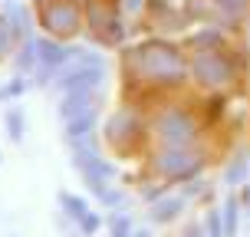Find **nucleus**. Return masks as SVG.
<instances>
[{
	"mask_svg": "<svg viewBox=\"0 0 250 237\" xmlns=\"http://www.w3.org/2000/svg\"><path fill=\"white\" fill-rule=\"evenodd\" d=\"M135 69L151 83H168V86H178L185 83V63L178 56L175 46L168 43H145L135 50Z\"/></svg>",
	"mask_w": 250,
	"mask_h": 237,
	"instance_id": "nucleus-1",
	"label": "nucleus"
},
{
	"mask_svg": "<svg viewBox=\"0 0 250 237\" xmlns=\"http://www.w3.org/2000/svg\"><path fill=\"white\" fill-rule=\"evenodd\" d=\"M158 138L168 149H185L198 138V125L191 122L185 112H168L158 119Z\"/></svg>",
	"mask_w": 250,
	"mask_h": 237,
	"instance_id": "nucleus-2",
	"label": "nucleus"
},
{
	"mask_svg": "<svg viewBox=\"0 0 250 237\" xmlns=\"http://www.w3.org/2000/svg\"><path fill=\"white\" fill-rule=\"evenodd\" d=\"M40 20H43V26L50 30L53 37H73L76 30H79V10H76V3H69V0L46 3L43 13H40Z\"/></svg>",
	"mask_w": 250,
	"mask_h": 237,
	"instance_id": "nucleus-3",
	"label": "nucleus"
},
{
	"mask_svg": "<svg viewBox=\"0 0 250 237\" xmlns=\"http://www.w3.org/2000/svg\"><path fill=\"white\" fill-rule=\"evenodd\" d=\"M194 76H198L201 83H208V86H221V83H227V79L234 76V66H230V60L221 56V53H198Z\"/></svg>",
	"mask_w": 250,
	"mask_h": 237,
	"instance_id": "nucleus-4",
	"label": "nucleus"
},
{
	"mask_svg": "<svg viewBox=\"0 0 250 237\" xmlns=\"http://www.w3.org/2000/svg\"><path fill=\"white\" fill-rule=\"evenodd\" d=\"M155 168L168 178H188L201 168V158L191 155V151H185V149H168L155 158Z\"/></svg>",
	"mask_w": 250,
	"mask_h": 237,
	"instance_id": "nucleus-5",
	"label": "nucleus"
},
{
	"mask_svg": "<svg viewBox=\"0 0 250 237\" xmlns=\"http://www.w3.org/2000/svg\"><path fill=\"white\" fill-rule=\"evenodd\" d=\"M105 76V66H92V63H76V69L60 79V89L62 92H92V89L102 83Z\"/></svg>",
	"mask_w": 250,
	"mask_h": 237,
	"instance_id": "nucleus-6",
	"label": "nucleus"
},
{
	"mask_svg": "<svg viewBox=\"0 0 250 237\" xmlns=\"http://www.w3.org/2000/svg\"><path fill=\"white\" fill-rule=\"evenodd\" d=\"M37 60L50 73V69H60L62 63L69 60V50L62 43H56V40H37Z\"/></svg>",
	"mask_w": 250,
	"mask_h": 237,
	"instance_id": "nucleus-7",
	"label": "nucleus"
},
{
	"mask_svg": "<svg viewBox=\"0 0 250 237\" xmlns=\"http://www.w3.org/2000/svg\"><path fill=\"white\" fill-rule=\"evenodd\" d=\"M92 109V96L89 92H66V99L60 106V115L62 119H73V115H83Z\"/></svg>",
	"mask_w": 250,
	"mask_h": 237,
	"instance_id": "nucleus-8",
	"label": "nucleus"
},
{
	"mask_svg": "<svg viewBox=\"0 0 250 237\" xmlns=\"http://www.w3.org/2000/svg\"><path fill=\"white\" fill-rule=\"evenodd\" d=\"M92 125H96V112L89 109L83 115H73V119H66V138L69 142H79V138H86L92 132Z\"/></svg>",
	"mask_w": 250,
	"mask_h": 237,
	"instance_id": "nucleus-9",
	"label": "nucleus"
},
{
	"mask_svg": "<svg viewBox=\"0 0 250 237\" xmlns=\"http://www.w3.org/2000/svg\"><path fill=\"white\" fill-rule=\"evenodd\" d=\"M181 208H185V201H181V198H165V201H158V204L151 208V221L168 224V221H175L178 214H181Z\"/></svg>",
	"mask_w": 250,
	"mask_h": 237,
	"instance_id": "nucleus-10",
	"label": "nucleus"
},
{
	"mask_svg": "<svg viewBox=\"0 0 250 237\" xmlns=\"http://www.w3.org/2000/svg\"><path fill=\"white\" fill-rule=\"evenodd\" d=\"M240 201L237 198H227L224 204V237H234L237 234V221H240Z\"/></svg>",
	"mask_w": 250,
	"mask_h": 237,
	"instance_id": "nucleus-11",
	"label": "nucleus"
},
{
	"mask_svg": "<svg viewBox=\"0 0 250 237\" xmlns=\"http://www.w3.org/2000/svg\"><path fill=\"white\" fill-rule=\"evenodd\" d=\"M60 204H62V211L69 214L73 221H79V217H83V214L89 211V204H86V201H83V198H76V194H66V191L60 194Z\"/></svg>",
	"mask_w": 250,
	"mask_h": 237,
	"instance_id": "nucleus-12",
	"label": "nucleus"
},
{
	"mask_svg": "<svg viewBox=\"0 0 250 237\" xmlns=\"http://www.w3.org/2000/svg\"><path fill=\"white\" fill-rule=\"evenodd\" d=\"M37 63V43L26 37V43H23V50H20V56H17V69H30Z\"/></svg>",
	"mask_w": 250,
	"mask_h": 237,
	"instance_id": "nucleus-13",
	"label": "nucleus"
},
{
	"mask_svg": "<svg viewBox=\"0 0 250 237\" xmlns=\"http://www.w3.org/2000/svg\"><path fill=\"white\" fill-rule=\"evenodd\" d=\"M7 129H10L13 142L23 138V112H20V109H10V112H7Z\"/></svg>",
	"mask_w": 250,
	"mask_h": 237,
	"instance_id": "nucleus-14",
	"label": "nucleus"
},
{
	"mask_svg": "<svg viewBox=\"0 0 250 237\" xmlns=\"http://www.w3.org/2000/svg\"><path fill=\"white\" fill-rule=\"evenodd\" d=\"M214 3H217V7H221V10L230 17V20H234V17H240V13L247 10V0H214Z\"/></svg>",
	"mask_w": 250,
	"mask_h": 237,
	"instance_id": "nucleus-15",
	"label": "nucleus"
},
{
	"mask_svg": "<svg viewBox=\"0 0 250 237\" xmlns=\"http://www.w3.org/2000/svg\"><path fill=\"white\" fill-rule=\"evenodd\" d=\"M244 175H247V162H244V158H234V162H230V168H227V185L244 181Z\"/></svg>",
	"mask_w": 250,
	"mask_h": 237,
	"instance_id": "nucleus-16",
	"label": "nucleus"
},
{
	"mask_svg": "<svg viewBox=\"0 0 250 237\" xmlns=\"http://www.w3.org/2000/svg\"><path fill=\"white\" fill-rule=\"evenodd\" d=\"M204 224H208V234H211V237H224V227H221V211H208Z\"/></svg>",
	"mask_w": 250,
	"mask_h": 237,
	"instance_id": "nucleus-17",
	"label": "nucleus"
},
{
	"mask_svg": "<svg viewBox=\"0 0 250 237\" xmlns=\"http://www.w3.org/2000/svg\"><path fill=\"white\" fill-rule=\"evenodd\" d=\"M99 214H92V211H86L83 214V217H79V227H83V234H96V231H99Z\"/></svg>",
	"mask_w": 250,
	"mask_h": 237,
	"instance_id": "nucleus-18",
	"label": "nucleus"
},
{
	"mask_svg": "<svg viewBox=\"0 0 250 237\" xmlns=\"http://www.w3.org/2000/svg\"><path fill=\"white\" fill-rule=\"evenodd\" d=\"M112 237H132V221L128 217H112Z\"/></svg>",
	"mask_w": 250,
	"mask_h": 237,
	"instance_id": "nucleus-19",
	"label": "nucleus"
},
{
	"mask_svg": "<svg viewBox=\"0 0 250 237\" xmlns=\"http://www.w3.org/2000/svg\"><path fill=\"white\" fill-rule=\"evenodd\" d=\"M7 43H10V26L7 20H0V53H7Z\"/></svg>",
	"mask_w": 250,
	"mask_h": 237,
	"instance_id": "nucleus-20",
	"label": "nucleus"
},
{
	"mask_svg": "<svg viewBox=\"0 0 250 237\" xmlns=\"http://www.w3.org/2000/svg\"><path fill=\"white\" fill-rule=\"evenodd\" d=\"M23 89H26V83H23V79H13L10 86L3 89V96H20V92H23Z\"/></svg>",
	"mask_w": 250,
	"mask_h": 237,
	"instance_id": "nucleus-21",
	"label": "nucleus"
},
{
	"mask_svg": "<svg viewBox=\"0 0 250 237\" xmlns=\"http://www.w3.org/2000/svg\"><path fill=\"white\" fill-rule=\"evenodd\" d=\"M122 7H125V10H132V13H135V10H138V7H142V0H125Z\"/></svg>",
	"mask_w": 250,
	"mask_h": 237,
	"instance_id": "nucleus-22",
	"label": "nucleus"
},
{
	"mask_svg": "<svg viewBox=\"0 0 250 237\" xmlns=\"http://www.w3.org/2000/svg\"><path fill=\"white\" fill-rule=\"evenodd\" d=\"M244 204H247V208H250V188H247V191H244Z\"/></svg>",
	"mask_w": 250,
	"mask_h": 237,
	"instance_id": "nucleus-23",
	"label": "nucleus"
},
{
	"mask_svg": "<svg viewBox=\"0 0 250 237\" xmlns=\"http://www.w3.org/2000/svg\"><path fill=\"white\" fill-rule=\"evenodd\" d=\"M132 237H151V234H148V231H135Z\"/></svg>",
	"mask_w": 250,
	"mask_h": 237,
	"instance_id": "nucleus-24",
	"label": "nucleus"
},
{
	"mask_svg": "<svg viewBox=\"0 0 250 237\" xmlns=\"http://www.w3.org/2000/svg\"><path fill=\"white\" fill-rule=\"evenodd\" d=\"M0 99H3V89H0Z\"/></svg>",
	"mask_w": 250,
	"mask_h": 237,
	"instance_id": "nucleus-25",
	"label": "nucleus"
},
{
	"mask_svg": "<svg viewBox=\"0 0 250 237\" xmlns=\"http://www.w3.org/2000/svg\"><path fill=\"white\" fill-rule=\"evenodd\" d=\"M208 237H211V234H208Z\"/></svg>",
	"mask_w": 250,
	"mask_h": 237,
	"instance_id": "nucleus-26",
	"label": "nucleus"
}]
</instances>
